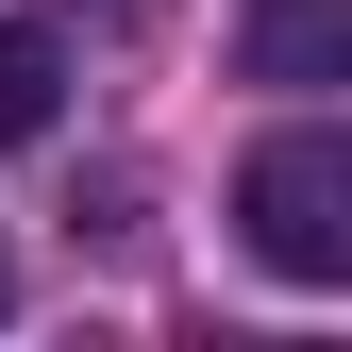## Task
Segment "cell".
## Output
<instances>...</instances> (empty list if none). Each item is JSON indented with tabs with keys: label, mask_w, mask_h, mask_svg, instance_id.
<instances>
[{
	"label": "cell",
	"mask_w": 352,
	"mask_h": 352,
	"mask_svg": "<svg viewBox=\"0 0 352 352\" xmlns=\"http://www.w3.org/2000/svg\"><path fill=\"white\" fill-rule=\"evenodd\" d=\"M0 302H17V252H0Z\"/></svg>",
	"instance_id": "cell-4"
},
{
	"label": "cell",
	"mask_w": 352,
	"mask_h": 352,
	"mask_svg": "<svg viewBox=\"0 0 352 352\" xmlns=\"http://www.w3.org/2000/svg\"><path fill=\"white\" fill-rule=\"evenodd\" d=\"M235 67L252 84H336L352 67V0H252V17H235Z\"/></svg>",
	"instance_id": "cell-2"
},
{
	"label": "cell",
	"mask_w": 352,
	"mask_h": 352,
	"mask_svg": "<svg viewBox=\"0 0 352 352\" xmlns=\"http://www.w3.org/2000/svg\"><path fill=\"white\" fill-rule=\"evenodd\" d=\"M51 118H67V51H51V34H0V151H17V135H51Z\"/></svg>",
	"instance_id": "cell-3"
},
{
	"label": "cell",
	"mask_w": 352,
	"mask_h": 352,
	"mask_svg": "<svg viewBox=\"0 0 352 352\" xmlns=\"http://www.w3.org/2000/svg\"><path fill=\"white\" fill-rule=\"evenodd\" d=\"M235 218H252V252H269L285 285H352V135H269L235 168Z\"/></svg>",
	"instance_id": "cell-1"
}]
</instances>
